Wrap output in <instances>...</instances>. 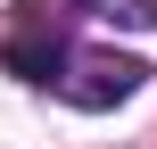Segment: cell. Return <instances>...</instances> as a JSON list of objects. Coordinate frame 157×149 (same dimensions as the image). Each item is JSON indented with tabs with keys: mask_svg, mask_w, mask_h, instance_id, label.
I'll return each mask as SVG.
<instances>
[{
	"mask_svg": "<svg viewBox=\"0 0 157 149\" xmlns=\"http://www.w3.org/2000/svg\"><path fill=\"white\" fill-rule=\"evenodd\" d=\"M141 75H149L141 58H124V50H99V58H75L58 91H66L75 108H116V100H132V91H141Z\"/></svg>",
	"mask_w": 157,
	"mask_h": 149,
	"instance_id": "cell-1",
	"label": "cell"
},
{
	"mask_svg": "<svg viewBox=\"0 0 157 149\" xmlns=\"http://www.w3.org/2000/svg\"><path fill=\"white\" fill-rule=\"evenodd\" d=\"M0 66H8L17 83H66V66H75V50H66L58 33H41V25H25V33H8V50H0Z\"/></svg>",
	"mask_w": 157,
	"mask_h": 149,
	"instance_id": "cell-2",
	"label": "cell"
}]
</instances>
